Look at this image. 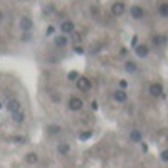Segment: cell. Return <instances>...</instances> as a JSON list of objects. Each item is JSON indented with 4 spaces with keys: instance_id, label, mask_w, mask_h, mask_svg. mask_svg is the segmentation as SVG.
Instances as JSON below:
<instances>
[{
    "instance_id": "1",
    "label": "cell",
    "mask_w": 168,
    "mask_h": 168,
    "mask_svg": "<svg viewBox=\"0 0 168 168\" xmlns=\"http://www.w3.org/2000/svg\"><path fill=\"white\" fill-rule=\"evenodd\" d=\"M5 108H7V111H10V113H17V111H20V103L17 101V99H9L7 101V104H5Z\"/></svg>"
},
{
    "instance_id": "2",
    "label": "cell",
    "mask_w": 168,
    "mask_h": 168,
    "mask_svg": "<svg viewBox=\"0 0 168 168\" xmlns=\"http://www.w3.org/2000/svg\"><path fill=\"white\" fill-rule=\"evenodd\" d=\"M19 27L22 29V30L29 32L32 27H34V24H32V20L29 19V17H20V20H19Z\"/></svg>"
},
{
    "instance_id": "3",
    "label": "cell",
    "mask_w": 168,
    "mask_h": 168,
    "mask_svg": "<svg viewBox=\"0 0 168 168\" xmlns=\"http://www.w3.org/2000/svg\"><path fill=\"white\" fill-rule=\"evenodd\" d=\"M124 10H126V7H124L123 2H114L111 5V12L114 14V15H123Z\"/></svg>"
},
{
    "instance_id": "4",
    "label": "cell",
    "mask_w": 168,
    "mask_h": 168,
    "mask_svg": "<svg viewBox=\"0 0 168 168\" xmlns=\"http://www.w3.org/2000/svg\"><path fill=\"white\" fill-rule=\"evenodd\" d=\"M76 84H77V89H79V91H88V89L91 88V83H89L88 77H77Z\"/></svg>"
},
{
    "instance_id": "5",
    "label": "cell",
    "mask_w": 168,
    "mask_h": 168,
    "mask_svg": "<svg viewBox=\"0 0 168 168\" xmlns=\"http://www.w3.org/2000/svg\"><path fill=\"white\" fill-rule=\"evenodd\" d=\"M61 30H62V35L71 34V32L74 30V24L71 22V20H64V22L61 24Z\"/></svg>"
},
{
    "instance_id": "6",
    "label": "cell",
    "mask_w": 168,
    "mask_h": 168,
    "mask_svg": "<svg viewBox=\"0 0 168 168\" xmlns=\"http://www.w3.org/2000/svg\"><path fill=\"white\" fill-rule=\"evenodd\" d=\"M131 17L133 19H141L143 15H145V10H143V7H140V5H135V7H131Z\"/></svg>"
},
{
    "instance_id": "7",
    "label": "cell",
    "mask_w": 168,
    "mask_h": 168,
    "mask_svg": "<svg viewBox=\"0 0 168 168\" xmlns=\"http://www.w3.org/2000/svg\"><path fill=\"white\" fill-rule=\"evenodd\" d=\"M69 108L72 109V111H79V109L83 108V101H81L79 98H71L69 99Z\"/></svg>"
},
{
    "instance_id": "8",
    "label": "cell",
    "mask_w": 168,
    "mask_h": 168,
    "mask_svg": "<svg viewBox=\"0 0 168 168\" xmlns=\"http://www.w3.org/2000/svg\"><path fill=\"white\" fill-rule=\"evenodd\" d=\"M150 94H151V96H162V94H163V88H162V84L153 83L151 86H150Z\"/></svg>"
},
{
    "instance_id": "9",
    "label": "cell",
    "mask_w": 168,
    "mask_h": 168,
    "mask_svg": "<svg viewBox=\"0 0 168 168\" xmlns=\"http://www.w3.org/2000/svg\"><path fill=\"white\" fill-rule=\"evenodd\" d=\"M126 99H128L126 91H123V89H118V91H114V101H118V103H124Z\"/></svg>"
},
{
    "instance_id": "10",
    "label": "cell",
    "mask_w": 168,
    "mask_h": 168,
    "mask_svg": "<svg viewBox=\"0 0 168 168\" xmlns=\"http://www.w3.org/2000/svg\"><path fill=\"white\" fill-rule=\"evenodd\" d=\"M54 44L57 45V47H66L67 45V37L66 35H57V37L54 39Z\"/></svg>"
},
{
    "instance_id": "11",
    "label": "cell",
    "mask_w": 168,
    "mask_h": 168,
    "mask_svg": "<svg viewBox=\"0 0 168 168\" xmlns=\"http://www.w3.org/2000/svg\"><path fill=\"white\" fill-rule=\"evenodd\" d=\"M136 64L133 62V61H128V62H124V71H126L128 74H133V72H136Z\"/></svg>"
},
{
    "instance_id": "12",
    "label": "cell",
    "mask_w": 168,
    "mask_h": 168,
    "mask_svg": "<svg viewBox=\"0 0 168 168\" xmlns=\"http://www.w3.org/2000/svg\"><path fill=\"white\" fill-rule=\"evenodd\" d=\"M141 138H143V136H141V131H138V130H133V131L130 133V140L135 141V143H140Z\"/></svg>"
},
{
    "instance_id": "13",
    "label": "cell",
    "mask_w": 168,
    "mask_h": 168,
    "mask_svg": "<svg viewBox=\"0 0 168 168\" xmlns=\"http://www.w3.org/2000/svg\"><path fill=\"white\" fill-rule=\"evenodd\" d=\"M135 52H136L138 57H146L148 56V47H146V45H138Z\"/></svg>"
},
{
    "instance_id": "14",
    "label": "cell",
    "mask_w": 168,
    "mask_h": 168,
    "mask_svg": "<svg viewBox=\"0 0 168 168\" xmlns=\"http://www.w3.org/2000/svg\"><path fill=\"white\" fill-rule=\"evenodd\" d=\"M153 44H155V45L166 44V37H165V35H153Z\"/></svg>"
},
{
    "instance_id": "15",
    "label": "cell",
    "mask_w": 168,
    "mask_h": 168,
    "mask_svg": "<svg viewBox=\"0 0 168 168\" xmlns=\"http://www.w3.org/2000/svg\"><path fill=\"white\" fill-rule=\"evenodd\" d=\"M25 162L29 163V165H35V163L39 162V158H37V155H35V153H27Z\"/></svg>"
},
{
    "instance_id": "16",
    "label": "cell",
    "mask_w": 168,
    "mask_h": 168,
    "mask_svg": "<svg viewBox=\"0 0 168 168\" xmlns=\"http://www.w3.org/2000/svg\"><path fill=\"white\" fill-rule=\"evenodd\" d=\"M57 151H59L61 155H67V153H69V145H67V143L59 145V146H57Z\"/></svg>"
},
{
    "instance_id": "17",
    "label": "cell",
    "mask_w": 168,
    "mask_h": 168,
    "mask_svg": "<svg viewBox=\"0 0 168 168\" xmlns=\"http://www.w3.org/2000/svg\"><path fill=\"white\" fill-rule=\"evenodd\" d=\"M12 118H14V121H15V123H22V121H24V113L22 111H17V113L12 114Z\"/></svg>"
},
{
    "instance_id": "18",
    "label": "cell",
    "mask_w": 168,
    "mask_h": 168,
    "mask_svg": "<svg viewBox=\"0 0 168 168\" xmlns=\"http://www.w3.org/2000/svg\"><path fill=\"white\" fill-rule=\"evenodd\" d=\"M158 10H160V15L168 17V3H162V5L158 7Z\"/></svg>"
},
{
    "instance_id": "19",
    "label": "cell",
    "mask_w": 168,
    "mask_h": 168,
    "mask_svg": "<svg viewBox=\"0 0 168 168\" xmlns=\"http://www.w3.org/2000/svg\"><path fill=\"white\" fill-rule=\"evenodd\" d=\"M47 131H49L51 135H56V133H59V131H61V126H56V124H52V126L47 128Z\"/></svg>"
},
{
    "instance_id": "20",
    "label": "cell",
    "mask_w": 168,
    "mask_h": 168,
    "mask_svg": "<svg viewBox=\"0 0 168 168\" xmlns=\"http://www.w3.org/2000/svg\"><path fill=\"white\" fill-rule=\"evenodd\" d=\"M77 77H79V74H77L76 71H71V72L67 74V79H69V81H74V79L77 81Z\"/></svg>"
},
{
    "instance_id": "21",
    "label": "cell",
    "mask_w": 168,
    "mask_h": 168,
    "mask_svg": "<svg viewBox=\"0 0 168 168\" xmlns=\"http://www.w3.org/2000/svg\"><path fill=\"white\" fill-rule=\"evenodd\" d=\"M92 136V131H84V133H81V140H89V138Z\"/></svg>"
},
{
    "instance_id": "22",
    "label": "cell",
    "mask_w": 168,
    "mask_h": 168,
    "mask_svg": "<svg viewBox=\"0 0 168 168\" xmlns=\"http://www.w3.org/2000/svg\"><path fill=\"white\" fill-rule=\"evenodd\" d=\"M160 158H162V162H166V160H168V151H166V150H163V151H162Z\"/></svg>"
},
{
    "instance_id": "23",
    "label": "cell",
    "mask_w": 168,
    "mask_h": 168,
    "mask_svg": "<svg viewBox=\"0 0 168 168\" xmlns=\"http://www.w3.org/2000/svg\"><path fill=\"white\" fill-rule=\"evenodd\" d=\"M14 141L15 143H25V136H17V138H14Z\"/></svg>"
},
{
    "instance_id": "24",
    "label": "cell",
    "mask_w": 168,
    "mask_h": 168,
    "mask_svg": "<svg viewBox=\"0 0 168 168\" xmlns=\"http://www.w3.org/2000/svg\"><path fill=\"white\" fill-rule=\"evenodd\" d=\"M29 39H30V34H29V32H25V34L22 35V41H24V42H27Z\"/></svg>"
},
{
    "instance_id": "25",
    "label": "cell",
    "mask_w": 168,
    "mask_h": 168,
    "mask_svg": "<svg viewBox=\"0 0 168 168\" xmlns=\"http://www.w3.org/2000/svg\"><path fill=\"white\" fill-rule=\"evenodd\" d=\"M126 86H128V83H126V81H119V88L123 89V91H124V88H126Z\"/></svg>"
},
{
    "instance_id": "26",
    "label": "cell",
    "mask_w": 168,
    "mask_h": 168,
    "mask_svg": "<svg viewBox=\"0 0 168 168\" xmlns=\"http://www.w3.org/2000/svg\"><path fill=\"white\" fill-rule=\"evenodd\" d=\"M74 51H76L77 54H83V52H84V51H83V47H76V49H74Z\"/></svg>"
}]
</instances>
